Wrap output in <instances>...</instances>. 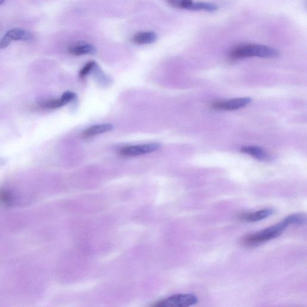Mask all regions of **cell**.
Returning a JSON list of instances; mask_svg holds the SVG:
<instances>
[{"label":"cell","instance_id":"8fae6325","mask_svg":"<svg viewBox=\"0 0 307 307\" xmlns=\"http://www.w3.org/2000/svg\"><path fill=\"white\" fill-rule=\"evenodd\" d=\"M157 35L152 31L140 32L134 35L132 37L133 43L138 45H146L154 43L157 40Z\"/></svg>","mask_w":307,"mask_h":307},{"label":"cell","instance_id":"9c48e42d","mask_svg":"<svg viewBox=\"0 0 307 307\" xmlns=\"http://www.w3.org/2000/svg\"><path fill=\"white\" fill-rule=\"evenodd\" d=\"M241 151L242 152L253 157V158L259 161L268 162L273 160L272 157L260 147L256 146H243L241 149Z\"/></svg>","mask_w":307,"mask_h":307},{"label":"cell","instance_id":"ac0fdd59","mask_svg":"<svg viewBox=\"0 0 307 307\" xmlns=\"http://www.w3.org/2000/svg\"><path fill=\"white\" fill-rule=\"evenodd\" d=\"M6 0H0V6L3 4L5 3Z\"/></svg>","mask_w":307,"mask_h":307},{"label":"cell","instance_id":"e0dca14e","mask_svg":"<svg viewBox=\"0 0 307 307\" xmlns=\"http://www.w3.org/2000/svg\"><path fill=\"white\" fill-rule=\"evenodd\" d=\"M76 97V94L71 92V91H66L63 93V95L61 96V99L63 100V102L66 103L71 102Z\"/></svg>","mask_w":307,"mask_h":307},{"label":"cell","instance_id":"52a82bcc","mask_svg":"<svg viewBox=\"0 0 307 307\" xmlns=\"http://www.w3.org/2000/svg\"><path fill=\"white\" fill-rule=\"evenodd\" d=\"M32 38L30 32L21 28H14L11 29L4 35L3 40L8 45L12 41H29Z\"/></svg>","mask_w":307,"mask_h":307},{"label":"cell","instance_id":"5bb4252c","mask_svg":"<svg viewBox=\"0 0 307 307\" xmlns=\"http://www.w3.org/2000/svg\"><path fill=\"white\" fill-rule=\"evenodd\" d=\"M65 104L66 103L60 98V99H51L44 101V102L41 103V106L47 109H57L64 106Z\"/></svg>","mask_w":307,"mask_h":307},{"label":"cell","instance_id":"ba28073f","mask_svg":"<svg viewBox=\"0 0 307 307\" xmlns=\"http://www.w3.org/2000/svg\"><path fill=\"white\" fill-rule=\"evenodd\" d=\"M274 210L271 208L263 209L254 212H247L241 214L238 216L239 220L246 222H256L269 217L273 214Z\"/></svg>","mask_w":307,"mask_h":307},{"label":"cell","instance_id":"7a4b0ae2","mask_svg":"<svg viewBox=\"0 0 307 307\" xmlns=\"http://www.w3.org/2000/svg\"><path fill=\"white\" fill-rule=\"evenodd\" d=\"M288 226H289L288 222L285 218L279 223L273 225L272 226L255 233L247 235L242 239V243L244 246L249 247L257 246L280 237Z\"/></svg>","mask_w":307,"mask_h":307},{"label":"cell","instance_id":"30bf717a","mask_svg":"<svg viewBox=\"0 0 307 307\" xmlns=\"http://www.w3.org/2000/svg\"><path fill=\"white\" fill-rule=\"evenodd\" d=\"M113 128L112 124L106 123L102 125H97L91 126L88 128L83 133V138L84 139L90 138L91 137L100 135L111 131Z\"/></svg>","mask_w":307,"mask_h":307},{"label":"cell","instance_id":"277c9868","mask_svg":"<svg viewBox=\"0 0 307 307\" xmlns=\"http://www.w3.org/2000/svg\"><path fill=\"white\" fill-rule=\"evenodd\" d=\"M172 7L193 11L212 12L216 11L217 6L210 3L195 2L194 0H166Z\"/></svg>","mask_w":307,"mask_h":307},{"label":"cell","instance_id":"4fadbf2b","mask_svg":"<svg viewBox=\"0 0 307 307\" xmlns=\"http://www.w3.org/2000/svg\"><path fill=\"white\" fill-rule=\"evenodd\" d=\"M286 220L290 225H303L306 223V215L303 213H297L286 217Z\"/></svg>","mask_w":307,"mask_h":307},{"label":"cell","instance_id":"2e32d148","mask_svg":"<svg viewBox=\"0 0 307 307\" xmlns=\"http://www.w3.org/2000/svg\"><path fill=\"white\" fill-rule=\"evenodd\" d=\"M12 197L8 192H0V202L3 204L10 205L12 201Z\"/></svg>","mask_w":307,"mask_h":307},{"label":"cell","instance_id":"8992f818","mask_svg":"<svg viewBox=\"0 0 307 307\" xmlns=\"http://www.w3.org/2000/svg\"><path fill=\"white\" fill-rule=\"evenodd\" d=\"M251 102L250 97L237 98L227 100H218L212 103L213 108L221 110H234L246 107Z\"/></svg>","mask_w":307,"mask_h":307},{"label":"cell","instance_id":"9a60e30c","mask_svg":"<svg viewBox=\"0 0 307 307\" xmlns=\"http://www.w3.org/2000/svg\"><path fill=\"white\" fill-rule=\"evenodd\" d=\"M97 66L96 62L90 61L88 63L86 66H85L80 72V76L81 78H85L88 75V73H90V71L93 69L94 67Z\"/></svg>","mask_w":307,"mask_h":307},{"label":"cell","instance_id":"6da1fadb","mask_svg":"<svg viewBox=\"0 0 307 307\" xmlns=\"http://www.w3.org/2000/svg\"><path fill=\"white\" fill-rule=\"evenodd\" d=\"M228 56L233 60L251 57L275 58L279 56V52L268 46L247 44L239 45L232 49Z\"/></svg>","mask_w":307,"mask_h":307},{"label":"cell","instance_id":"7c38bea8","mask_svg":"<svg viewBox=\"0 0 307 307\" xmlns=\"http://www.w3.org/2000/svg\"><path fill=\"white\" fill-rule=\"evenodd\" d=\"M96 49L92 45L79 44L71 46L68 48V52L73 55H83L95 53Z\"/></svg>","mask_w":307,"mask_h":307},{"label":"cell","instance_id":"5b68a950","mask_svg":"<svg viewBox=\"0 0 307 307\" xmlns=\"http://www.w3.org/2000/svg\"><path fill=\"white\" fill-rule=\"evenodd\" d=\"M161 148L158 143H149L145 144L124 147L121 149L120 154L124 157H136L158 151Z\"/></svg>","mask_w":307,"mask_h":307},{"label":"cell","instance_id":"3957f363","mask_svg":"<svg viewBox=\"0 0 307 307\" xmlns=\"http://www.w3.org/2000/svg\"><path fill=\"white\" fill-rule=\"evenodd\" d=\"M198 299L193 294H178L159 300L152 305L157 307H185L197 304Z\"/></svg>","mask_w":307,"mask_h":307}]
</instances>
